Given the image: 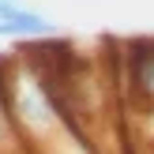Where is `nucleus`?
<instances>
[{
    "mask_svg": "<svg viewBox=\"0 0 154 154\" xmlns=\"http://www.w3.org/2000/svg\"><path fill=\"white\" fill-rule=\"evenodd\" d=\"M53 30H57V23L49 15L23 8V4L8 8V15L0 19V38H49Z\"/></svg>",
    "mask_w": 154,
    "mask_h": 154,
    "instance_id": "1",
    "label": "nucleus"
}]
</instances>
